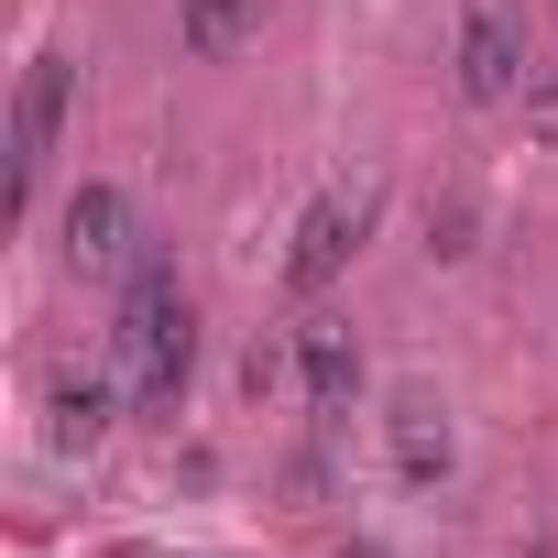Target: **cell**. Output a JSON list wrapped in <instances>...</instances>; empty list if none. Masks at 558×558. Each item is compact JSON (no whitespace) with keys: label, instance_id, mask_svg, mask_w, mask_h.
I'll list each match as a JSON object with an SVG mask.
<instances>
[{"label":"cell","instance_id":"cell-1","mask_svg":"<svg viewBox=\"0 0 558 558\" xmlns=\"http://www.w3.org/2000/svg\"><path fill=\"white\" fill-rule=\"evenodd\" d=\"M110 373L132 384L143 416H175L186 405V373H197V307L165 263H132L121 274V329H110Z\"/></svg>","mask_w":558,"mask_h":558},{"label":"cell","instance_id":"cell-2","mask_svg":"<svg viewBox=\"0 0 558 558\" xmlns=\"http://www.w3.org/2000/svg\"><path fill=\"white\" fill-rule=\"evenodd\" d=\"M460 99L471 110H514L525 99V77H536V56H525V23H514V0H460Z\"/></svg>","mask_w":558,"mask_h":558},{"label":"cell","instance_id":"cell-3","mask_svg":"<svg viewBox=\"0 0 558 558\" xmlns=\"http://www.w3.org/2000/svg\"><path fill=\"white\" fill-rule=\"evenodd\" d=\"M66 99H77V66L66 56H34L23 66V99H12V208H34V186L56 165V132H66Z\"/></svg>","mask_w":558,"mask_h":558},{"label":"cell","instance_id":"cell-4","mask_svg":"<svg viewBox=\"0 0 558 558\" xmlns=\"http://www.w3.org/2000/svg\"><path fill=\"white\" fill-rule=\"evenodd\" d=\"M362 230H373V186H329L307 219H296V252H286V286L296 296H318L329 286V274L362 252Z\"/></svg>","mask_w":558,"mask_h":558},{"label":"cell","instance_id":"cell-5","mask_svg":"<svg viewBox=\"0 0 558 558\" xmlns=\"http://www.w3.org/2000/svg\"><path fill=\"white\" fill-rule=\"evenodd\" d=\"M56 252H66L77 274H132V263H143L132 197H121V186H77V197H66V219H56Z\"/></svg>","mask_w":558,"mask_h":558},{"label":"cell","instance_id":"cell-6","mask_svg":"<svg viewBox=\"0 0 558 558\" xmlns=\"http://www.w3.org/2000/svg\"><path fill=\"white\" fill-rule=\"evenodd\" d=\"M296 395H307L318 416H351V395H362V340H351L340 318H296Z\"/></svg>","mask_w":558,"mask_h":558},{"label":"cell","instance_id":"cell-7","mask_svg":"<svg viewBox=\"0 0 558 558\" xmlns=\"http://www.w3.org/2000/svg\"><path fill=\"white\" fill-rule=\"evenodd\" d=\"M121 373H56L45 384V427H56V449H99L110 438V416H121Z\"/></svg>","mask_w":558,"mask_h":558},{"label":"cell","instance_id":"cell-8","mask_svg":"<svg viewBox=\"0 0 558 558\" xmlns=\"http://www.w3.org/2000/svg\"><path fill=\"white\" fill-rule=\"evenodd\" d=\"M384 438H395V471H405L416 493H427V482H449V460H460V438H449V416H438L427 395H395Z\"/></svg>","mask_w":558,"mask_h":558},{"label":"cell","instance_id":"cell-9","mask_svg":"<svg viewBox=\"0 0 558 558\" xmlns=\"http://www.w3.org/2000/svg\"><path fill=\"white\" fill-rule=\"evenodd\" d=\"M252 34H263V0H175V45L197 66H230Z\"/></svg>","mask_w":558,"mask_h":558},{"label":"cell","instance_id":"cell-10","mask_svg":"<svg viewBox=\"0 0 558 558\" xmlns=\"http://www.w3.org/2000/svg\"><path fill=\"white\" fill-rule=\"evenodd\" d=\"M241 384H252V395H286V384H296V329H286V340H252V351H241Z\"/></svg>","mask_w":558,"mask_h":558},{"label":"cell","instance_id":"cell-11","mask_svg":"<svg viewBox=\"0 0 558 558\" xmlns=\"http://www.w3.org/2000/svg\"><path fill=\"white\" fill-rule=\"evenodd\" d=\"M525 132H536V143H558V66H536V77H525Z\"/></svg>","mask_w":558,"mask_h":558},{"label":"cell","instance_id":"cell-12","mask_svg":"<svg viewBox=\"0 0 558 558\" xmlns=\"http://www.w3.org/2000/svg\"><path fill=\"white\" fill-rule=\"evenodd\" d=\"M427 252H471V197H449V208H427Z\"/></svg>","mask_w":558,"mask_h":558},{"label":"cell","instance_id":"cell-13","mask_svg":"<svg viewBox=\"0 0 558 558\" xmlns=\"http://www.w3.org/2000/svg\"><path fill=\"white\" fill-rule=\"evenodd\" d=\"M351 558H373V547H351Z\"/></svg>","mask_w":558,"mask_h":558}]
</instances>
